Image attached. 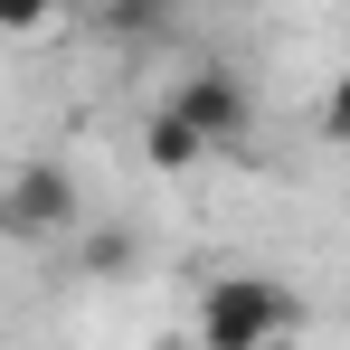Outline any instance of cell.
Returning <instances> with one entry per match:
<instances>
[{
    "label": "cell",
    "mask_w": 350,
    "mask_h": 350,
    "mask_svg": "<svg viewBox=\"0 0 350 350\" xmlns=\"http://www.w3.org/2000/svg\"><path fill=\"white\" fill-rule=\"evenodd\" d=\"M171 105H180V114H189V123H199V133H208V152H237V142L256 133V95L237 85L228 66H199V76L180 85Z\"/></svg>",
    "instance_id": "cell-3"
},
{
    "label": "cell",
    "mask_w": 350,
    "mask_h": 350,
    "mask_svg": "<svg viewBox=\"0 0 350 350\" xmlns=\"http://www.w3.org/2000/svg\"><path fill=\"white\" fill-rule=\"evenodd\" d=\"M303 322V303L265 275H218L199 293V350H275Z\"/></svg>",
    "instance_id": "cell-1"
},
{
    "label": "cell",
    "mask_w": 350,
    "mask_h": 350,
    "mask_svg": "<svg viewBox=\"0 0 350 350\" xmlns=\"http://www.w3.org/2000/svg\"><path fill=\"white\" fill-rule=\"evenodd\" d=\"M142 142H152V161H161V171H189V161L208 152V133H199V123L180 114V105H161V114L142 123Z\"/></svg>",
    "instance_id": "cell-4"
},
{
    "label": "cell",
    "mask_w": 350,
    "mask_h": 350,
    "mask_svg": "<svg viewBox=\"0 0 350 350\" xmlns=\"http://www.w3.org/2000/svg\"><path fill=\"white\" fill-rule=\"evenodd\" d=\"M114 10H123V0H114Z\"/></svg>",
    "instance_id": "cell-7"
},
{
    "label": "cell",
    "mask_w": 350,
    "mask_h": 350,
    "mask_svg": "<svg viewBox=\"0 0 350 350\" xmlns=\"http://www.w3.org/2000/svg\"><path fill=\"white\" fill-rule=\"evenodd\" d=\"M0 218H10V237H19V246H38V237L76 228V180H66L57 161H29V171H10V199H0Z\"/></svg>",
    "instance_id": "cell-2"
},
{
    "label": "cell",
    "mask_w": 350,
    "mask_h": 350,
    "mask_svg": "<svg viewBox=\"0 0 350 350\" xmlns=\"http://www.w3.org/2000/svg\"><path fill=\"white\" fill-rule=\"evenodd\" d=\"M322 142H341V152H350V66L332 76V95H322Z\"/></svg>",
    "instance_id": "cell-5"
},
{
    "label": "cell",
    "mask_w": 350,
    "mask_h": 350,
    "mask_svg": "<svg viewBox=\"0 0 350 350\" xmlns=\"http://www.w3.org/2000/svg\"><path fill=\"white\" fill-rule=\"evenodd\" d=\"M0 19H10V29H38V19H48V0H0Z\"/></svg>",
    "instance_id": "cell-6"
}]
</instances>
